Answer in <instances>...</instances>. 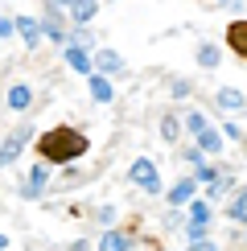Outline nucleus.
<instances>
[{
  "label": "nucleus",
  "mask_w": 247,
  "mask_h": 251,
  "mask_svg": "<svg viewBox=\"0 0 247 251\" xmlns=\"http://www.w3.org/2000/svg\"><path fill=\"white\" fill-rule=\"evenodd\" d=\"M29 103H33V91H29L25 82H13V87H8V107L13 111H29Z\"/></svg>",
  "instance_id": "7"
},
{
  "label": "nucleus",
  "mask_w": 247,
  "mask_h": 251,
  "mask_svg": "<svg viewBox=\"0 0 247 251\" xmlns=\"http://www.w3.org/2000/svg\"><path fill=\"white\" fill-rule=\"evenodd\" d=\"M66 41H70V46H82V50H87V46H95V37H91L87 29H78V33H70Z\"/></svg>",
  "instance_id": "22"
},
{
  "label": "nucleus",
  "mask_w": 247,
  "mask_h": 251,
  "mask_svg": "<svg viewBox=\"0 0 247 251\" xmlns=\"http://www.w3.org/2000/svg\"><path fill=\"white\" fill-rule=\"evenodd\" d=\"M177 132H181L177 116H165V120H161V136H165V140H177Z\"/></svg>",
  "instance_id": "19"
},
{
  "label": "nucleus",
  "mask_w": 247,
  "mask_h": 251,
  "mask_svg": "<svg viewBox=\"0 0 247 251\" xmlns=\"http://www.w3.org/2000/svg\"><path fill=\"white\" fill-rule=\"evenodd\" d=\"M231 218H247V190H243V194L231 202Z\"/></svg>",
  "instance_id": "21"
},
{
  "label": "nucleus",
  "mask_w": 247,
  "mask_h": 251,
  "mask_svg": "<svg viewBox=\"0 0 247 251\" xmlns=\"http://www.w3.org/2000/svg\"><path fill=\"white\" fill-rule=\"evenodd\" d=\"M25 140H29V128H21V132H13L4 144H0V165H13L21 152H25Z\"/></svg>",
  "instance_id": "3"
},
{
  "label": "nucleus",
  "mask_w": 247,
  "mask_h": 251,
  "mask_svg": "<svg viewBox=\"0 0 247 251\" xmlns=\"http://www.w3.org/2000/svg\"><path fill=\"white\" fill-rule=\"evenodd\" d=\"M54 4H58V8H70V4H74V0H54Z\"/></svg>",
  "instance_id": "25"
},
{
  "label": "nucleus",
  "mask_w": 247,
  "mask_h": 251,
  "mask_svg": "<svg viewBox=\"0 0 247 251\" xmlns=\"http://www.w3.org/2000/svg\"><path fill=\"white\" fill-rule=\"evenodd\" d=\"M243 103H247V99H243V91H231V87H222V91H219V107L226 111V116H231V111H243Z\"/></svg>",
  "instance_id": "11"
},
{
  "label": "nucleus",
  "mask_w": 247,
  "mask_h": 251,
  "mask_svg": "<svg viewBox=\"0 0 247 251\" xmlns=\"http://www.w3.org/2000/svg\"><path fill=\"white\" fill-rule=\"evenodd\" d=\"M99 247H107V251H128V247H132V239L124 235V231H107V235L99 239Z\"/></svg>",
  "instance_id": "14"
},
{
  "label": "nucleus",
  "mask_w": 247,
  "mask_h": 251,
  "mask_svg": "<svg viewBox=\"0 0 247 251\" xmlns=\"http://www.w3.org/2000/svg\"><path fill=\"white\" fill-rule=\"evenodd\" d=\"M17 33V21H8V17H0V41H8Z\"/></svg>",
  "instance_id": "24"
},
{
  "label": "nucleus",
  "mask_w": 247,
  "mask_h": 251,
  "mask_svg": "<svg viewBox=\"0 0 247 251\" xmlns=\"http://www.w3.org/2000/svg\"><path fill=\"white\" fill-rule=\"evenodd\" d=\"M17 33H21V41H25V46H37L46 29H41V21H33V17H17Z\"/></svg>",
  "instance_id": "5"
},
{
  "label": "nucleus",
  "mask_w": 247,
  "mask_h": 251,
  "mask_svg": "<svg viewBox=\"0 0 247 251\" xmlns=\"http://www.w3.org/2000/svg\"><path fill=\"white\" fill-rule=\"evenodd\" d=\"M91 95H95V103H111V82L103 70H91Z\"/></svg>",
  "instance_id": "10"
},
{
  "label": "nucleus",
  "mask_w": 247,
  "mask_h": 251,
  "mask_svg": "<svg viewBox=\"0 0 247 251\" xmlns=\"http://www.w3.org/2000/svg\"><path fill=\"white\" fill-rule=\"evenodd\" d=\"M4 247H8V239H4V235H0V251H4Z\"/></svg>",
  "instance_id": "26"
},
{
  "label": "nucleus",
  "mask_w": 247,
  "mask_h": 251,
  "mask_svg": "<svg viewBox=\"0 0 247 251\" xmlns=\"http://www.w3.org/2000/svg\"><path fill=\"white\" fill-rule=\"evenodd\" d=\"M37 152L46 156V161L66 165V161H74V156L87 152V136H82L78 128H54V132H46L37 140Z\"/></svg>",
  "instance_id": "1"
},
{
  "label": "nucleus",
  "mask_w": 247,
  "mask_h": 251,
  "mask_svg": "<svg viewBox=\"0 0 247 251\" xmlns=\"http://www.w3.org/2000/svg\"><path fill=\"white\" fill-rule=\"evenodd\" d=\"M194 185H198L194 177H185V181H177V185L169 190V206H185V202L194 198Z\"/></svg>",
  "instance_id": "12"
},
{
  "label": "nucleus",
  "mask_w": 247,
  "mask_h": 251,
  "mask_svg": "<svg viewBox=\"0 0 247 251\" xmlns=\"http://www.w3.org/2000/svg\"><path fill=\"white\" fill-rule=\"evenodd\" d=\"M46 181H49V169H46V165H33V169H29V177H25V194L37 198L41 190H46Z\"/></svg>",
  "instance_id": "8"
},
{
  "label": "nucleus",
  "mask_w": 247,
  "mask_h": 251,
  "mask_svg": "<svg viewBox=\"0 0 247 251\" xmlns=\"http://www.w3.org/2000/svg\"><path fill=\"white\" fill-rule=\"evenodd\" d=\"M226 41H231V50L239 58H247V21H231V29H226Z\"/></svg>",
  "instance_id": "6"
},
{
  "label": "nucleus",
  "mask_w": 247,
  "mask_h": 251,
  "mask_svg": "<svg viewBox=\"0 0 247 251\" xmlns=\"http://www.w3.org/2000/svg\"><path fill=\"white\" fill-rule=\"evenodd\" d=\"M95 13H99V0H74V4H70V17H74L78 25H87Z\"/></svg>",
  "instance_id": "13"
},
{
  "label": "nucleus",
  "mask_w": 247,
  "mask_h": 251,
  "mask_svg": "<svg viewBox=\"0 0 247 251\" xmlns=\"http://www.w3.org/2000/svg\"><path fill=\"white\" fill-rule=\"evenodd\" d=\"M66 62L78 70V75H91V70H95V62L87 58V50H82V46H66Z\"/></svg>",
  "instance_id": "9"
},
{
  "label": "nucleus",
  "mask_w": 247,
  "mask_h": 251,
  "mask_svg": "<svg viewBox=\"0 0 247 251\" xmlns=\"http://www.w3.org/2000/svg\"><path fill=\"white\" fill-rule=\"evenodd\" d=\"M190 223L206 226V223H210V206H206V202H190Z\"/></svg>",
  "instance_id": "17"
},
{
  "label": "nucleus",
  "mask_w": 247,
  "mask_h": 251,
  "mask_svg": "<svg viewBox=\"0 0 247 251\" xmlns=\"http://www.w3.org/2000/svg\"><path fill=\"white\" fill-rule=\"evenodd\" d=\"M41 29H46V33L54 37V41H62V46H66V33H62V21H58V8H49V17L41 21Z\"/></svg>",
  "instance_id": "16"
},
{
  "label": "nucleus",
  "mask_w": 247,
  "mask_h": 251,
  "mask_svg": "<svg viewBox=\"0 0 247 251\" xmlns=\"http://www.w3.org/2000/svg\"><path fill=\"white\" fill-rule=\"evenodd\" d=\"M185 128H190L194 136H198V132L206 128V116H198V111H190V116H185Z\"/></svg>",
  "instance_id": "23"
},
{
  "label": "nucleus",
  "mask_w": 247,
  "mask_h": 251,
  "mask_svg": "<svg viewBox=\"0 0 247 251\" xmlns=\"http://www.w3.org/2000/svg\"><path fill=\"white\" fill-rule=\"evenodd\" d=\"M198 62H202L206 70H210V66H219V46H202V50H198Z\"/></svg>",
  "instance_id": "18"
},
{
  "label": "nucleus",
  "mask_w": 247,
  "mask_h": 251,
  "mask_svg": "<svg viewBox=\"0 0 247 251\" xmlns=\"http://www.w3.org/2000/svg\"><path fill=\"white\" fill-rule=\"evenodd\" d=\"M95 70H103V75H124V58L116 54V50H95Z\"/></svg>",
  "instance_id": "4"
},
{
  "label": "nucleus",
  "mask_w": 247,
  "mask_h": 251,
  "mask_svg": "<svg viewBox=\"0 0 247 251\" xmlns=\"http://www.w3.org/2000/svg\"><path fill=\"white\" fill-rule=\"evenodd\" d=\"M198 149H202V152H219V149H222V136L214 132V128H202V132H198Z\"/></svg>",
  "instance_id": "15"
},
{
  "label": "nucleus",
  "mask_w": 247,
  "mask_h": 251,
  "mask_svg": "<svg viewBox=\"0 0 247 251\" xmlns=\"http://www.w3.org/2000/svg\"><path fill=\"white\" fill-rule=\"evenodd\" d=\"M231 185H235V177H214V181H210V194H214V198H222Z\"/></svg>",
  "instance_id": "20"
},
{
  "label": "nucleus",
  "mask_w": 247,
  "mask_h": 251,
  "mask_svg": "<svg viewBox=\"0 0 247 251\" xmlns=\"http://www.w3.org/2000/svg\"><path fill=\"white\" fill-rule=\"evenodd\" d=\"M132 181H136L140 190H148V194H157V190H161V181H157V169H152V161H144V156H140L136 165H132Z\"/></svg>",
  "instance_id": "2"
}]
</instances>
